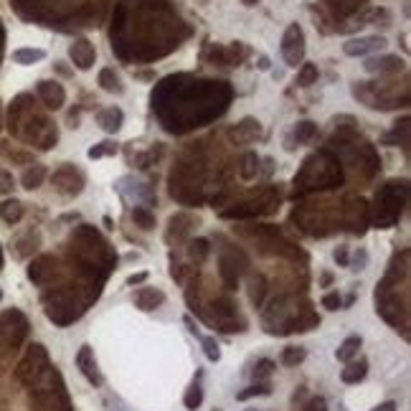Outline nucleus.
Instances as JSON below:
<instances>
[{
	"label": "nucleus",
	"instance_id": "nucleus-1",
	"mask_svg": "<svg viewBox=\"0 0 411 411\" xmlns=\"http://www.w3.org/2000/svg\"><path fill=\"white\" fill-rule=\"evenodd\" d=\"M343 183L340 160L332 158L328 150L315 153L302 163L299 175H295V193L320 191V188H335Z\"/></svg>",
	"mask_w": 411,
	"mask_h": 411
},
{
	"label": "nucleus",
	"instance_id": "nucleus-2",
	"mask_svg": "<svg viewBox=\"0 0 411 411\" xmlns=\"http://www.w3.org/2000/svg\"><path fill=\"white\" fill-rule=\"evenodd\" d=\"M406 201H409V180H389L376 193V219L373 221L378 229H389L391 224H396Z\"/></svg>",
	"mask_w": 411,
	"mask_h": 411
},
{
	"label": "nucleus",
	"instance_id": "nucleus-3",
	"mask_svg": "<svg viewBox=\"0 0 411 411\" xmlns=\"http://www.w3.org/2000/svg\"><path fill=\"white\" fill-rule=\"evenodd\" d=\"M20 125H26V127H18V133L15 135H18L23 142H28V145H36L39 150H51V147H56V142H59V127L53 125L48 117H43V114L31 112Z\"/></svg>",
	"mask_w": 411,
	"mask_h": 411
},
{
	"label": "nucleus",
	"instance_id": "nucleus-4",
	"mask_svg": "<svg viewBox=\"0 0 411 411\" xmlns=\"http://www.w3.org/2000/svg\"><path fill=\"white\" fill-rule=\"evenodd\" d=\"M28 318L20 310L11 307L0 315V345L8 351H18L28 335Z\"/></svg>",
	"mask_w": 411,
	"mask_h": 411
},
{
	"label": "nucleus",
	"instance_id": "nucleus-5",
	"mask_svg": "<svg viewBox=\"0 0 411 411\" xmlns=\"http://www.w3.org/2000/svg\"><path fill=\"white\" fill-rule=\"evenodd\" d=\"M46 371H48V351L41 343H31L23 361L15 368V378L23 386H34Z\"/></svg>",
	"mask_w": 411,
	"mask_h": 411
},
{
	"label": "nucleus",
	"instance_id": "nucleus-6",
	"mask_svg": "<svg viewBox=\"0 0 411 411\" xmlns=\"http://www.w3.org/2000/svg\"><path fill=\"white\" fill-rule=\"evenodd\" d=\"M282 59L290 69H297L302 61H305V31L299 28V23H290L282 36Z\"/></svg>",
	"mask_w": 411,
	"mask_h": 411
},
{
	"label": "nucleus",
	"instance_id": "nucleus-7",
	"mask_svg": "<svg viewBox=\"0 0 411 411\" xmlns=\"http://www.w3.org/2000/svg\"><path fill=\"white\" fill-rule=\"evenodd\" d=\"M246 56H252V48H246L241 41H236L231 46H216V43H211L201 53L203 61H211V64H219V67H239Z\"/></svg>",
	"mask_w": 411,
	"mask_h": 411
},
{
	"label": "nucleus",
	"instance_id": "nucleus-8",
	"mask_svg": "<svg viewBox=\"0 0 411 411\" xmlns=\"http://www.w3.org/2000/svg\"><path fill=\"white\" fill-rule=\"evenodd\" d=\"M51 183L53 188L61 193V196H79L81 191H84V173L79 170V168L74 166H61L59 170L51 175Z\"/></svg>",
	"mask_w": 411,
	"mask_h": 411
},
{
	"label": "nucleus",
	"instance_id": "nucleus-9",
	"mask_svg": "<svg viewBox=\"0 0 411 411\" xmlns=\"http://www.w3.org/2000/svg\"><path fill=\"white\" fill-rule=\"evenodd\" d=\"M386 46H389V41L384 36H356V39H348L343 43V53L358 59V56H371L376 51H384Z\"/></svg>",
	"mask_w": 411,
	"mask_h": 411
},
{
	"label": "nucleus",
	"instance_id": "nucleus-10",
	"mask_svg": "<svg viewBox=\"0 0 411 411\" xmlns=\"http://www.w3.org/2000/svg\"><path fill=\"white\" fill-rule=\"evenodd\" d=\"M226 137H229L231 145H252L262 137V122L254 120V117H244L241 122L226 130Z\"/></svg>",
	"mask_w": 411,
	"mask_h": 411
},
{
	"label": "nucleus",
	"instance_id": "nucleus-11",
	"mask_svg": "<svg viewBox=\"0 0 411 411\" xmlns=\"http://www.w3.org/2000/svg\"><path fill=\"white\" fill-rule=\"evenodd\" d=\"M371 224V208L363 198H353L345 206V226L353 234H363L365 226Z\"/></svg>",
	"mask_w": 411,
	"mask_h": 411
},
{
	"label": "nucleus",
	"instance_id": "nucleus-12",
	"mask_svg": "<svg viewBox=\"0 0 411 411\" xmlns=\"http://www.w3.org/2000/svg\"><path fill=\"white\" fill-rule=\"evenodd\" d=\"M69 59L74 61V67L79 72H89L94 67V61H97V48L89 39H76L69 46Z\"/></svg>",
	"mask_w": 411,
	"mask_h": 411
},
{
	"label": "nucleus",
	"instance_id": "nucleus-13",
	"mask_svg": "<svg viewBox=\"0 0 411 411\" xmlns=\"http://www.w3.org/2000/svg\"><path fill=\"white\" fill-rule=\"evenodd\" d=\"M39 100L43 102V107L46 109H61V107L67 105V89L59 84L56 79H43V81H39Z\"/></svg>",
	"mask_w": 411,
	"mask_h": 411
},
{
	"label": "nucleus",
	"instance_id": "nucleus-14",
	"mask_svg": "<svg viewBox=\"0 0 411 411\" xmlns=\"http://www.w3.org/2000/svg\"><path fill=\"white\" fill-rule=\"evenodd\" d=\"M31 112H34V97L31 94H18L8 107V130H11V135L18 133L20 122L26 120Z\"/></svg>",
	"mask_w": 411,
	"mask_h": 411
},
{
	"label": "nucleus",
	"instance_id": "nucleus-15",
	"mask_svg": "<svg viewBox=\"0 0 411 411\" xmlns=\"http://www.w3.org/2000/svg\"><path fill=\"white\" fill-rule=\"evenodd\" d=\"M368 74H378V76H391V74L404 72V59H398L393 53H384V56H371L363 64Z\"/></svg>",
	"mask_w": 411,
	"mask_h": 411
},
{
	"label": "nucleus",
	"instance_id": "nucleus-16",
	"mask_svg": "<svg viewBox=\"0 0 411 411\" xmlns=\"http://www.w3.org/2000/svg\"><path fill=\"white\" fill-rule=\"evenodd\" d=\"M76 365H79L81 376L89 381L92 386H102V373L97 368V358H94V351L92 345H81L79 353H76Z\"/></svg>",
	"mask_w": 411,
	"mask_h": 411
},
{
	"label": "nucleus",
	"instance_id": "nucleus-17",
	"mask_svg": "<svg viewBox=\"0 0 411 411\" xmlns=\"http://www.w3.org/2000/svg\"><path fill=\"white\" fill-rule=\"evenodd\" d=\"M53 272H56V259H53L51 254H41V257L34 259L31 267H28V279L36 282V285H43L46 279L53 277Z\"/></svg>",
	"mask_w": 411,
	"mask_h": 411
},
{
	"label": "nucleus",
	"instance_id": "nucleus-18",
	"mask_svg": "<svg viewBox=\"0 0 411 411\" xmlns=\"http://www.w3.org/2000/svg\"><path fill=\"white\" fill-rule=\"evenodd\" d=\"M163 302H166V292L158 290V287H140V290L135 292V305L142 312L158 310Z\"/></svg>",
	"mask_w": 411,
	"mask_h": 411
},
{
	"label": "nucleus",
	"instance_id": "nucleus-19",
	"mask_svg": "<svg viewBox=\"0 0 411 411\" xmlns=\"http://www.w3.org/2000/svg\"><path fill=\"white\" fill-rule=\"evenodd\" d=\"M122 122H125V112H122L120 107H105V109L97 112V125L109 135L120 133Z\"/></svg>",
	"mask_w": 411,
	"mask_h": 411
},
{
	"label": "nucleus",
	"instance_id": "nucleus-20",
	"mask_svg": "<svg viewBox=\"0 0 411 411\" xmlns=\"http://www.w3.org/2000/svg\"><path fill=\"white\" fill-rule=\"evenodd\" d=\"M239 269H241V267L236 264V257L221 254V259H219V274H221V279H224L226 290H236V287H239Z\"/></svg>",
	"mask_w": 411,
	"mask_h": 411
},
{
	"label": "nucleus",
	"instance_id": "nucleus-21",
	"mask_svg": "<svg viewBox=\"0 0 411 411\" xmlns=\"http://www.w3.org/2000/svg\"><path fill=\"white\" fill-rule=\"evenodd\" d=\"M365 373H368V361L365 358H353V361H348V365H345L343 371H340V381L343 384H348V386H353V384H361L365 378Z\"/></svg>",
	"mask_w": 411,
	"mask_h": 411
},
{
	"label": "nucleus",
	"instance_id": "nucleus-22",
	"mask_svg": "<svg viewBox=\"0 0 411 411\" xmlns=\"http://www.w3.org/2000/svg\"><path fill=\"white\" fill-rule=\"evenodd\" d=\"M381 142H384V145H401L406 150V145H409V117H401V120L393 125L391 133H386L384 137H381Z\"/></svg>",
	"mask_w": 411,
	"mask_h": 411
},
{
	"label": "nucleus",
	"instance_id": "nucleus-23",
	"mask_svg": "<svg viewBox=\"0 0 411 411\" xmlns=\"http://www.w3.org/2000/svg\"><path fill=\"white\" fill-rule=\"evenodd\" d=\"M23 216H26V206L20 203L18 198H8L0 203V219L6 221V224H11V226L18 224Z\"/></svg>",
	"mask_w": 411,
	"mask_h": 411
},
{
	"label": "nucleus",
	"instance_id": "nucleus-24",
	"mask_svg": "<svg viewBox=\"0 0 411 411\" xmlns=\"http://www.w3.org/2000/svg\"><path fill=\"white\" fill-rule=\"evenodd\" d=\"M43 180H46V168L34 163V166H28L26 170H23V175H20V186L26 188V191H36V188H41Z\"/></svg>",
	"mask_w": 411,
	"mask_h": 411
},
{
	"label": "nucleus",
	"instance_id": "nucleus-25",
	"mask_svg": "<svg viewBox=\"0 0 411 411\" xmlns=\"http://www.w3.org/2000/svg\"><path fill=\"white\" fill-rule=\"evenodd\" d=\"M361 345H363L361 335H348V338H345L343 343L338 345V351H335V358H338L340 363H348V361L358 358Z\"/></svg>",
	"mask_w": 411,
	"mask_h": 411
},
{
	"label": "nucleus",
	"instance_id": "nucleus-26",
	"mask_svg": "<svg viewBox=\"0 0 411 411\" xmlns=\"http://www.w3.org/2000/svg\"><path fill=\"white\" fill-rule=\"evenodd\" d=\"M368 0H325V6L330 8L332 13L340 15V18H348V15H356L361 8L365 6Z\"/></svg>",
	"mask_w": 411,
	"mask_h": 411
},
{
	"label": "nucleus",
	"instance_id": "nucleus-27",
	"mask_svg": "<svg viewBox=\"0 0 411 411\" xmlns=\"http://www.w3.org/2000/svg\"><path fill=\"white\" fill-rule=\"evenodd\" d=\"M259 163H262V158H259L257 153H252V150H246V153L239 158V175H241V180L257 178Z\"/></svg>",
	"mask_w": 411,
	"mask_h": 411
},
{
	"label": "nucleus",
	"instance_id": "nucleus-28",
	"mask_svg": "<svg viewBox=\"0 0 411 411\" xmlns=\"http://www.w3.org/2000/svg\"><path fill=\"white\" fill-rule=\"evenodd\" d=\"M97 84H100L102 89H105V92H109V94H122V92H125V86H122L117 72H114V69H109V67L100 72V79H97Z\"/></svg>",
	"mask_w": 411,
	"mask_h": 411
},
{
	"label": "nucleus",
	"instance_id": "nucleus-29",
	"mask_svg": "<svg viewBox=\"0 0 411 411\" xmlns=\"http://www.w3.org/2000/svg\"><path fill=\"white\" fill-rule=\"evenodd\" d=\"M46 59V51L43 48H18L13 51V61L20 64V67H31L36 61H43Z\"/></svg>",
	"mask_w": 411,
	"mask_h": 411
},
{
	"label": "nucleus",
	"instance_id": "nucleus-30",
	"mask_svg": "<svg viewBox=\"0 0 411 411\" xmlns=\"http://www.w3.org/2000/svg\"><path fill=\"white\" fill-rule=\"evenodd\" d=\"M208 254H211L208 239H193L191 244H188V259L196 262V264H203L206 259H208Z\"/></svg>",
	"mask_w": 411,
	"mask_h": 411
},
{
	"label": "nucleus",
	"instance_id": "nucleus-31",
	"mask_svg": "<svg viewBox=\"0 0 411 411\" xmlns=\"http://www.w3.org/2000/svg\"><path fill=\"white\" fill-rule=\"evenodd\" d=\"M318 67L315 64H310V61H302L299 64V72H297V86H302V89H307V86L318 84Z\"/></svg>",
	"mask_w": 411,
	"mask_h": 411
},
{
	"label": "nucleus",
	"instance_id": "nucleus-32",
	"mask_svg": "<svg viewBox=\"0 0 411 411\" xmlns=\"http://www.w3.org/2000/svg\"><path fill=\"white\" fill-rule=\"evenodd\" d=\"M292 137L297 140L299 145H307V142H312V140L318 137V125H315V122H310V120L297 122V127H295Z\"/></svg>",
	"mask_w": 411,
	"mask_h": 411
},
{
	"label": "nucleus",
	"instance_id": "nucleus-33",
	"mask_svg": "<svg viewBox=\"0 0 411 411\" xmlns=\"http://www.w3.org/2000/svg\"><path fill=\"white\" fill-rule=\"evenodd\" d=\"M264 297H267V279L262 277V274H257V277H252V282H249V299H252L254 307H262Z\"/></svg>",
	"mask_w": 411,
	"mask_h": 411
},
{
	"label": "nucleus",
	"instance_id": "nucleus-34",
	"mask_svg": "<svg viewBox=\"0 0 411 411\" xmlns=\"http://www.w3.org/2000/svg\"><path fill=\"white\" fill-rule=\"evenodd\" d=\"M39 244H41L39 234H36V231H28L26 236H23V239L15 241V246H18V249H15V257H20V259L28 257L31 252H36V249H39Z\"/></svg>",
	"mask_w": 411,
	"mask_h": 411
},
{
	"label": "nucleus",
	"instance_id": "nucleus-35",
	"mask_svg": "<svg viewBox=\"0 0 411 411\" xmlns=\"http://www.w3.org/2000/svg\"><path fill=\"white\" fill-rule=\"evenodd\" d=\"M133 221H135L137 229H142V231H153L155 229V213L147 211V208H142V206L133 208Z\"/></svg>",
	"mask_w": 411,
	"mask_h": 411
},
{
	"label": "nucleus",
	"instance_id": "nucleus-36",
	"mask_svg": "<svg viewBox=\"0 0 411 411\" xmlns=\"http://www.w3.org/2000/svg\"><path fill=\"white\" fill-rule=\"evenodd\" d=\"M201 404H203V389H201V384L193 381V384L188 386L186 396H183V406H186L188 411H196V409H201Z\"/></svg>",
	"mask_w": 411,
	"mask_h": 411
},
{
	"label": "nucleus",
	"instance_id": "nucleus-37",
	"mask_svg": "<svg viewBox=\"0 0 411 411\" xmlns=\"http://www.w3.org/2000/svg\"><path fill=\"white\" fill-rule=\"evenodd\" d=\"M305 358H307V351L299 348V345H290V348L282 351V365H287V368H295V365H299Z\"/></svg>",
	"mask_w": 411,
	"mask_h": 411
},
{
	"label": "nucleus",
	"instance_id": "nucleus-38",
	"mask_svg": "<svg viewBox=\"0 0 411 411\" xmlns=\"http://www.w3.org/2000/svg\"><path fill=\"white\" fill-rule=\"evenodd\" d=\"M269 393H272V386H269V381H264V384H252L249 389H244V391L236 393V401H249V398L269 396Z\"/></svg>",
	"mask_w": 411,
	"mask_h": 411
},
{
	"label": "nucleus",
	"instance_id": "nucleus-39",
	"mask_svg": "<svg viewBox=\"0 0 411 411\" xmlns=\"http://www.w3.org/2000/svg\"><path fill=\"white\" fill-rule=\"evenodd\" d=\"M274 368H277V363L269 358H262L257 361V365H254V381L257 384H264V381H269V376L274 373Z\"/></svg>",
	"mask_w": 411,
	"mask_h": 411
},
{
	"label": "nucleus",
	"instance_id": "nucleus-40",
	"mask_svg": "<svg viewBox=\"0 0 411 411\" xmlns=\"http://www.w3.org/2000/svg\"><path fill=\"white\" fill-rule=\"evenodd\" d=\"M117 153V142L114 140H102V142H97L94 147H89V158L97 160V158H107V155H114Z\"/></svg>",
	"mask_w": 411,
	"mask_h": 411
},
{
	"label": "nucleus",
	"instance_id": "nucleus-41",
	"mask_svg": "<svg viewBox=\"0 0 411 411\" xmlns=\"http://www.w3.org/2000/svg\"><path fill=\"white\" fill-rule=\"evenodd\" d=\"M201 345H203L206 358L211 361V363H219V361H221V348H219V343H216V338H208V335H201Z\"/></svg>",
	"mask_w": 411,
	"mask_h": 411
},
{
	"label": "nucleus",
	"instance_id": "nucleus-42",
	"mask_svg": "<svg viewBox=\"0 0 411 411\" xmlns=\"http://www.w3.org/2000/svg\"><path fill=\"white\" fill-rule=\"evenodd\" d=\"M323 307L328 312H335V310H343V297H340V292H325L323 295Z\"/></svg>",
	"mask_w": 411,
	"mask_h": 411
},
{
	"label": "nucleus",
	"instance_id": "nucleus-43",
	"mask_svg": "<svg viewBox=\"0 0 411 411\" xmlns=\"http://www.w3.org/2000/svg\"><path fill=\"white\" fill-rule=\"evenodd\" d=\"M13 188H15L13 173L6 170V168H0V193H13Z\"/></svg>",
	"mask_w": 411,
	"mask_h": 411
},
{
	"label": "nucleus",
	"instance_id": "nucleus-44",
	"mask_svg": "<svg viewBox=\"0 0 411 411\" xmlns=\"http://www.w3.org/2000/svg\"><path fill=\"white\" fill-rule=\"evenodd\" d=\"M365 262H368V252H365V249H358V252L353 254V267H351V269L361 272V269H365Z\"/></svg>",
	"mask_w": 411,
	"mask_h": 411
},
{
	"label": "nucleus",
	"instance_id": "nucleus-45",
	"mask_svg": "<svg viewBox=\"0 0 411 411\" xmlns=\"http://www.w3.org/2000/svg\"><path fill=\"white\" fill-rule=\"evenodd\" d=\"M302 411H328V401L323 396H312Z\"/></svg>",
	"mask_w": 411,
	"mask_h": 411
},
{
	"label": "nucleus",
	"instance_id": "nucleus-46",
	"mask_svg": "<svg viewBox=\"0 0 411 411\" xmlns=\"http://www.w3.org/2000/svg\"><path fill=\"white\" fill-rule=\"evenodd\" d=\"M332 257H335V262H338L340 267H351V259H348V249H345V246H338V249L332 252Z\"/></svg>",
	"mask_w": 411,
	"mask_h": 411
},
{
	"label": "nucleus",
	"instance_id": "nucleus-47",
	"mask_svg": "<svg viewBox=\"0 0 411 411\" xmlns=\"http://www.w3.org/2000/svg\"><path fill=\"white\" fill-rule=\"evenodd\" d=\"M147 279V272H140V274H133V277H127V285L135 287V285H142Z\"/></svg>",
	"mask_w": 411,
	"mask_h": 411
},
{
	"label": "nucleus",
	"instance_id": "nucleus-48",
	"mask_svg": "<svg viewBox=\"0 0 411 411\" xmlns=\"http://www.w3.org/2000/svg\"><path fill=\"white\" fill-rule=\"evenodd\" d=\"M371 411H396V401H384V404H378Z\"/></svg>",
	"mask_w": 411,
	"mask_h": 411
},
{
	"label": "nucleus",
	"instance_id": "nucleus-49",
	"mask_svg": "<svg viewBox=\"0 0 411 411\" xmlns=\"http://www.w3.org/2000/svg\"><path fill=\"white\" fill-rule=\"evenodd\" d=\"M53 69H56V72H59L61 76H72V72H69V69L64 67V61H56V64H53Z\"/></svg>",
	"mask_w": 411,
	"mask_h": 411
},
{
	"label": "nucleus",
	"instance_id": "nucleus-50",
	"mask_svg": "<svg viewBox=\"0 0 411 411\" xmlns=\"http://www.w3.org/2000/svg\"><path fill=\"white\" fill-rule=\"evenodd\" d=\"M262 72H269V56H259V64H257Z\"/></svg>",
	"mask_w": 411,
	"mask_h": 411
},
{
	"label": "nucleus",
	"instance_id": "nucleus-51",
	"mask_svg": "<svg viewBox=\"0 0 411 411\" xmlns=\"http://www.w3.org/2000/svg\"><path fill=\"white\" fill-rule=\"evenodd\" d=\"M3 48H6V31L0 26V61H3Z\"/></svg>",
	"mask_w": 411,
	"mask_h": 411
},
{
	"label": "nucleus",
	"instance_id": "nucleus-52",
	"mask_svg": "<svg viewBox=\"0 0 411 411\" xmlns=\"http://www.w3.org/2000/svg\"><path fill=\"white\" fill-rule=\"evenodd\" d=\"M330 282H332V274H330V272H325L323 277H320V285H323V287H328Z\"/></svg>",
	"mask_w": 411,
	"mask_h": 411
},
{
	"label": "nucleus",
	"instance_id": "nucleus-53",
	"mask_svg": "<svg viewBox=\"0 0 411 411\" xmlns=\"http://www.w3.org/2000/svg\"><path fill=\"white\" fill-rule=\"evenodd\" d=\"M257 3H262V0H241V6H246V8H254Z\"/></svg>",
	"mask_w": 411,
	"mask_h": 411
},
{
	"label": "nucleus",
	"instance_id": "nucleus-54",
	"mask_svg": "<svg viewBox=\"0 0 411 411\" xmlns=\"http://www.w3.org/2000/svg\"><path fill=\"white\" fill-rule=\"evenodd\" d=\"M246 411H254V409H246Z\"/></svg>",
	"mask_w": 411,
	"mask_h": 411
},
{
	"label": "nucleus",
	"instance_id": "nucleus-55",
	"mask_svg": "<svg viewBox=\"0 0 411 411\" xmlns=\"http://www.w3.org/2000/svg\"><path fill=\"white\" fill-rule=\"evenodd\" d=\"M0 297H3V295H0Z\"/></svg>",
	"mask_w": 411,
	"mask_h": 411
}]
</instances>
